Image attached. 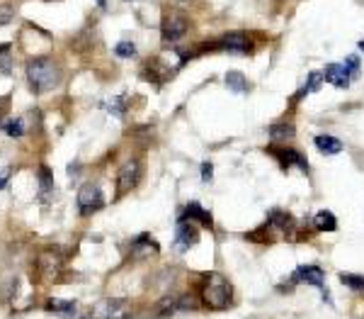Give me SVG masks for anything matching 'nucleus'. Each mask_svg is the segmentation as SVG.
Here are the masks:
<instances>
[{
  "mask_svg": "<svg viewBox=\"0 0 364 319\" xmlns=\"http://www.w3.org/2000/svg\"><path fill=\"white\" fill-rule=\"evenodd\" d=\"M200 305L212 312H224L233 307V285L222 273H204L200 280Z\"/></svg>",
  "mask_w": 364,
  "mask_h": 319,
  "instance_id": "1",
  "label": "nucleus"
},
{
  "mask_svg": "<svg viewBox=\"0 0 364 319\" xmlns=\"http://www.w3.org/2000/svg\"><path fill=\"white\" fill-rule=\"evenodd\" d=\"M25 74H27V83H30L32 93L42 95V93L54 91L61 83V69L54 59L49 57H37L30 59L25 66Z\"/></svg>",
  "mask_w": 364,
  "mask_h": 319,
  "instance_id": "2",
  "label": "nucleus"
},
{
  "mask_svg": "<svg viewBox=\"0 0 364 319\" xmlns=\"http://www.w3.org/2000/svg\"><path fill=\"white\" fill-rule=\"evenodd\" d=\"M92 319H134V305L126 298H104L92 307Z\"/></svg>",
  "mask_w": 364,
  "mask_h": 319,
  "instance_id": "3",
  "label": "nucleus"
},
{
  "mask_svg": "<svg viewBox=\"0 0 364 319\" xmlns=\"http://www.w3.org/2000/svg\"><path fill=\"white\" fill-rule=\"evenodd\" d=\"M291 285H308V288H318L323 293V300L330 302V293L328 288H325V271L321 266H313V263H308V266H299L294 273H291Z\"/></svg>",
  "mask_w": 364,
  "mask_h": 319,
  "instance_id": "4",
  "label": "nucleus"
},
{
  "mask_svg": "<svg viewBox=\"0 0 364 319\" xmlns=\"http://www.w3.org/2000/svg\"><path fill=\"white\" fill-rule=\"evenodd\" d=\"M75 202H78V212L83 214V217H90V214H95L97 210H102V207H104V195H102L100 183L80 185Z\"/></svg>",
  "mask_w": 364,
  "mask_h": 319,
  "instance_id": "5",
  "label": "nucleus"
},
{
  "mask_svg": "<svg viewBox=\"0 0 364 319\" xmlns=\"http://www.w3.org/2000/svg\"><path fill=\"white\" fill-rule=\"evenodd\" d=\"M187 30H190V20H187L185 13H178V10L168 13L161 22V35L165 44H175L178 40H182L187 35Z\"/></svg>",
  "mask_w": 364,
  "mask_h": 319,
  "instance_id": "6",
  "label": "nucleus"
},
{
  "mask_svg": "<svg viewBox=\"0 0 364 319\" xmlns=\"http://www.w3.org/2000/svg\"><path fill=\"white\" fill-rule=\"evenodd\" d=\"M139 180H141V161L139 158H129V161L121 163L119 175H117V200L119 197H124L126 192L134 190Z\"/></svg>",
  "mask_w": 364,
  "mask_h": 319,
  "instance_id": "7",
  "label": "nucleus"
},
{
  "mask_svg": "<svg viewBox=\"0 0 364 319\" xmlns=\"http://www.w3.org/2000/svg\"><path fill=\"white\" fill-rule=\"evenodd\" d=\"M267 153L274 158V161L279 163V166H282V170H289L291 166H299V168L303 170V173H308V161H306V156H303L301 151L291 149V146H286V144L269 146Z\"/></svg>",
  "mask_w": 364,
  "mask_h": 319,
  "instance_id": "8",
  "label": "nucleus"
},
{
  "mask_svg": "<svg viewBox=\"0 0 364 319\" xmlns=\"http://www.w3.org/2000/svg\"><path fill=\"white\" fill-rule=\"evenodd\" d=\"M37 273H40L42 283H56L59 273H61V258L54 251H44L37 261Z\"/></svg>",
  "mask_w": 364,
  "mask_h": 319,
  "instance_id": "9",
  "label": "nucleus"
},
{
  "mask_svg": "<svg viewBox=\"0 0 364 319\" xmlns=\"http://www.w3.org/2000/svg\"><path fill=\"white\" fill-rule=\"evenodd\" d=\"M197 239H200L197 229L192 227L190 222H182V219H178V227H175V244H173V249L178 251V254H187V251H190L192 246L197 244Z\"/></svg>",
  "mask_w": 364,
  "mask_h": 319,
  "instance_id": "10",
  "label": "nucleus"
},
{
  "mask_svg": "<svg viewBox=\"0 0 364 319\" xmlns=\"http://www.w3.org/2000/svg\"><path fill=\"white\" fill-rule=\"evenodd\" d=\"M158 251H161V246L151 234H139L136 239H131L129 254L134 261H146V258H151V254H158Z\"/></svg>",
  "mask_w": 364,
  "mask_h": 319,
  "instance_id": "11",
  "label": "nucleus"
},
{
  "mask_svg": "<svg viewBox=\"0 0 364 319\" xmlns=\"http://www.w3.org/2000/svg\"><path fill=\"white\" fill-rule=\"evenodd\" d=\"M180 219L182 222H200L204 229H214V217H212V212L209 210H204V207L200 205L197 200H192V202H187V207H185V212L180 214Z\"/></svg>",
  "mask_w": 364,
  "mask_h": 319,
  "instance_id": "12",
  "label": "nucleus"
},
{
  "mask_svg": "<svg viewBox=\"0 0 364 319\" xmlns=\"http://www.w3.org/2000/svg\"><path fill=\"white\" fill-rule=\"evenodd\" d=\"M323 81H328L335 88H347L355 81V76L350 74V69L345 64H328L323 69Z\"/></svg>",
  "mask_w": 364,
  "mask_h": 319,
  "instance_id": "13",
  "label": "nucleus"
},
{
  "mask_svg": "<svg viewBox=\"0 0 364 319\" xmlns=\"http://www.w3.org/2000/svg\"><path fill=\"white\" fill-rule=\"evenodd\" d=\"M222 49L229 54H241V57H245V54L250 52V42H248V37L243 35V32H231V35H226L222 40Z\"/></svg>",
  "mask_w": 364,
  "mask_h": 319,
  "instance_id": "14",
  "label": "nucleus"
},
{
  "mask_svg": "<svg viewBox=\"0 0 364 319\" xmlns=\"http://www.w3.org/2000/svg\"><path fill=\"white\" fill-rule=\"evenodd\" d=\"M296 137V127L291 122H274L269 124V139L274 144H284V141H291Z\"/></svg>",
  "mask_w": 364,
  "mask_h": 319,
  "instance_id": "15",
  "label": "nucleus"
},
{
  "mask_svg": "<svg viewBox=\"0 0 364 319\" xmlns=\"http://www.w3.org/2000/svg\"><path fill=\"white\" fill-rule=\"evenodd\" d=\"M313 144H316V149L325 153V156H335V153L343 151V141L333 134H318L316 139H313Z\"/></svg>",
  "mask_w": 364,
  "mask_h": 319,
  "instance_id": "16",
  "label": "nucleus"
},
{
  "mask_svg": "<svg viewBox=\"0 0 364 319\" xmlns=\"http://www.w3.org/2000/svg\"><path fill=\"white\" fill-rule=\"evenodd\" d=\"M311 222H313V227H316L318 232H335V229H338V217H335L330 210L316 212V217H313Z\"/></svg>",
  "mask_w": 364,
  "mask_h": 319,
  "instance_id": "17",
  "label": "nucleus"
},
{
  "mask_svg": "<svg viewBox=\"0 0 364 319\" xmlns=\"http://www.w3.org/2000/svg\"><path fill=\"white\" fill-rule=\"evenodd\" d=\"M267 227L272 229H279V232H286V229L294 227V222H291V214L284 212V210H272L267 214Z\"/></svg>",
  "mask_w": 364,
  "mask_h": 319,
  "instance_id": "18",
  "label": "nucleus"
},
{
  "mask_svg": "<svg viewBox=\"0 0 364 319\" xmlns=\"http://www.w3.org/2000/svg\"><path fill=\"white\" fill-rule=\"evenodd\" d=\"M47 310L49 312H56V315H61L63 319L73 317L75 315V300H56L51 298L47 302Z\"/></svg>",
  "mask_w": 364,
  "mask_h": 319,
  "instance_id": "19",
  "label": "nucleus"
},
{
  "mask_svg": "<svg viewBox=\"0 0 364 319\" xmlns=\"http://www.w3.org/2000/svg\"><path fill=\"white\" fill-rule=\"evenodd\" d=\"M226 86H229V91H233V93H248V79L241 74V71H229L226 74Z\"/></svg>",
  "mask_w": 364,
  "mask_h": 319,
  "instance_id": "20",
  "label": "nucleus"
},
{
  "mask_svg": "<svg viewBox=\"0 0 364 319\" xmlns=\"http://www.w3.org/2000/svg\"><path fill=\"white\" fill-rule=\"evenodd\" d=\"M37 175H40V200H47L49 192L54 190V175L47 166H40Z\"/></svg>",
  "mask_w": 364,
  "mask_h": 319,
  "instance_id": "21",
  "label": "nucleus"
},
{
  "mask_svg": "<svg viewBox=\"0 0 364 319\" xmlns=\"http://www.w3.org/2000/svg\"><path fill=\"white\" fill-rule=\"evenodd\" d=\"M321 86H323V74H318V71H311V74H308L306 86H303L299 93H296V100L303 98V95H308V93H316Z\"/></svg>",
  "mask_w": 364,
  "mask_h": 319,
  "instance_id": "22",
  "label": "nucleus"
},
{
  "mask_svg": "<svg viewBox=\"0 0 364 319\" xmlns=\"http://www.w3.org/2000/svg\"><path fill=\"white\" fill-rule=\"evenodd\" d=\"M340 283H343L345 288L364 295V276H357V273H340Z\"/></svg>",
  "mask_w": 364,
  "mask_h": 319,
  "instance_id": "23",
  "label": "nucleus"
},
{
  "mask_svg": "<svg viewBox=\"0 0 364 319\" xmlns=\"http://www.w3.org/2000/svg\"><path fill=\"white\" fill-rule=\"evenodd\" d=\"M18 288H20V280H18V278L5 280V283L0 285V302H10V300H15V295H18Z\"/></svg>",
  "mask_w": 364,
  "mask_h": 319,
  "instance_id": "24",
  "label": "nucleus"
},
{
  "mask_svg": "<svg viewBox=\"0 0 364 319\" xmlns=\"http://www.w3.org/2000/svg\"><path fill=\"white\" fill-rule=\"evenodd\" d=\"M3 129H5V134H8V137H22V134H25V120H22V117L8 120V122L3 124Z\"/></svg>",
  "mask_w": 364,
  "mask_h": 319,
  "instance_id": "25",
  "label": "nucleus"
},
{
  "mask_svg": "<svg viewBox=\"0 0 364 319\" xmlns=\"http://www.w3.org/2000/svg\"><path fill=\"white\" fill-rule=\"evenodd\" d=\"M114 54H117L119 59H134L136 57V44L134 42H119L117 47H114Z\"/></svg>",
  "mask_w": 364,
  "mask_h": 319,
  "instance_id": "26",
  "label": "nucleus"
},
{
  "mask_svg": "<svg viewBox=\"0 0 364 319\" xmlns=\"http://www.w3.org/2000/svg\"><path fill=\"white\" fill-rule=\"evenodd\" d=\"M10 64H13L10 44H0V71H3V74H10Z\"/></svg>",
  "mask_w": 364,
  "mask_h": 319,
  "instance_id": "27",
  "label": "nucleus"
},
{
  "mask_svg": "<svg viewBox=\"0 0 364 319\" xmlns=\"http://www.w3.org/2000/svg\"><path fill=\"white\" fill-rule=\"evenodd\" d=\"M15 20V8L10 3H3L0 5V27L8 25V22Z\"/></svg>",
  "mask_w": 364,
  "mask_h": 319,
  "instance_id": "28",
  "label": "nucleus"
},
{
  "mask_svg": "<svg viewBox=\"0 0 364 319\" xmlns=\"http://www.w3.org/2000/svg\"><path fill=\"white\" fill-rule=\"evenodd\" d=\"M107 110L117 115V117H124V98H114V100L107 105Z\"/></svg>",
  "mask_w": 364,
  "mask_h": 319,
  "instance_id": "29",
  "label": "nucleus"
},
{
  "mask_svg": "<svg viewBox=\"0 0 364 319\" xmlns=\"http://www.w3.org/2000/svg\"><path fill=\"white\" fill-rule=\"evenodd\" d=\"M345 66L350 69V74L355 76V79H360V57H347Z\"/></svg>",
  "mask_w": 364,
  "mask_h": 319,
  "instance_id": "30",
  "label": "nucleus"
},
{
  "mask_svg": "<svg viewBox=\"0 0 364 319\" xmlns=\"http://www.w3.org/2000/svg\"><path fill=\"white\" fill-rule=\"evenodd\" d=\"M10 175H13V168L5 166V163H0V190H3L5 185L10 183Z\"/></svg>",
  "mask_w": 364,
  "mask_h": 319,
  "instance_id": "31",
  "label": "nucleus"
},
{
  "mask_svg": "<svg viewBox=\"0 0 364 319\" xmlns=\"http://www.w3.org/2000/svg\"><path fill=\"white\" fill-rule=\"evenodd\" d=\"M212 178H214V166L209 161H204L202 163V180L204 183H212Z\"/></svg>",
  "mask_w": 364,
  "mask_h": 319,
  "instance_id": "32",
  "label": "nucleus"
},
{
  "mask_svg": "<svg viewBox=\"0 0 364 319\" xmlns=\"http://www.w3.org/2000/svg\"><path fill=\"white\" fill-rule=\"evenodd\" d=\"M357 47H360V52H364V40H362L360 44H357Z\"/></svg>",
  "mask_w": 364,
  "mask_h": 319,
  "instance_id": "33",
  "label": "nucleus"
},
{
  "mask_svg": "<svg viewBox=\"0 0 364 319\" xmlns=\"http://www.w3.org/2000/svg\"><path fill=\"white\" fill-rule=\"evenodd\" d=\"M97 5H100V8H104V0H97Z\"/></svg>",
  "mask_w": 364,
  "mask_h": 319,
  "instance_id": "34",
  "label": "nucleus"
},
{
  "mask_svg": "<svg viewBox=\"0 0 364 319\" xmlns=\"http://www.w3.org/2000/svg\"><path fill=\"white\" fill-rule=\"evenodd\" d=\"M80 319H92V315L90 317H80Z\"/></svg>",
  "mask_w": 364,
  "mask_h": 319,
  "instance_id": "35",
  "label": "nucleus"
},
{
  "mask_svg": "<svg viewBox=\"0 0 364 319\" xmlns=\"http://www.w3.org/2000/svg\"><path fill=\"white\" fill-rule=\"evenodd\" d=\"M126 3H134V0H126Z\"/></svg>",
  "mask_w": 364,
  "mask_h": 319,
  "instance_id": "36",
  "label": "nucleus"
}]
</instances>
